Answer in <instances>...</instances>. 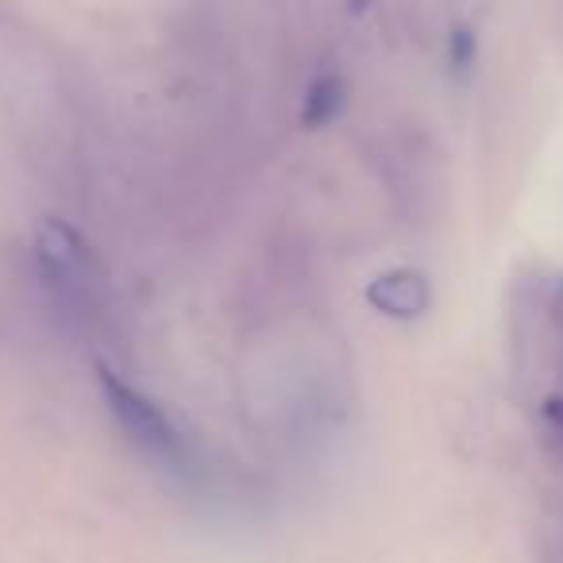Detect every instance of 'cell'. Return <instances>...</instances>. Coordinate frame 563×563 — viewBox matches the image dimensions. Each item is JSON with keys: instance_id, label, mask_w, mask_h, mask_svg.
Instances as JSON below:
<instances>
[{"instance_id": "277c9868", "label": "cell", "mask_w": 563, "mask_h": 563, "mask_svg": "<svg viewBox=\"0 0 563 563\" xmlns=\"http://www.w3.org/2000/svg\"><path fill=\"white\" fill-rule=\"evenodd\" d=\"M344 78L336 74H321L313 86L306 89V104H301V120L306 128H329L332 120L344 112Z\"/></svg>"}, {"instance_id": "5b68a950", "label": "cell", "mask_w": 563, "mask_h": 563, "mask_svg": "<svg viewBox=\"0 0 563 563\" xmlns=\"http://www.w3.org/2000/svg\"><path fill=\"white\" fill-rule=\"evenodd\" d=\"M475 55H478L475 35H471L467 27H460V32L452 35V66L455 70H471V66H475Z\"/></svg>"}, {"instance_id": "7a4b0ae2", "label": "cell", "mask_w": 563, "mask_h": 563, "mask_svg": "<svg viewBox=\"0 0 563 563\" xmlns=\"http://www.w3.org/2000/svg\"><path fill=\"white\" fill-rule=\"evenodd\" d=\"M40 271L55 298L74 313H89L101 298V271L74 228L47 220L40 232Z\"/></svg>"}, {"instance_id": "3957f363", "label": "cell", "mask_w": 563, "mask_h": 563, "mask_svg": "<svg viewBox=\"0 0 563 563\" xmlns=\"http://www.w3.org/2000/svg\"><path fill=\"white\" fill-rule=\"evenodd\" d=\"M367 301L386 317H398V321H417L421 313H429L432 306V286L421 271H390V274H378L371 282Z\"/></svg>"}, {"instance_id": "6da1fadb", "label": "cell", "mask_w": 563, "mask_h": 563, "mask_svg": "<svg viewBox=\"0 0 563 563\" xmlns=\"http://www.w3.org/2000/svg\"><path fill=\"white\" fill-rule=\"evenodd\" d=\"M101 390H104V401H109V413L117 417L124 437L132 440L147 460H158V463H166V467H178V471L186 467L189 463L186 437L174 429V421L147 398V394L120 383V378L109 375V371H101Z\"/></svg>"}]
</instances>
